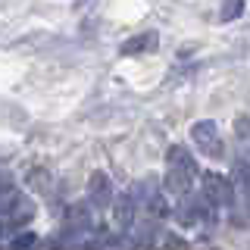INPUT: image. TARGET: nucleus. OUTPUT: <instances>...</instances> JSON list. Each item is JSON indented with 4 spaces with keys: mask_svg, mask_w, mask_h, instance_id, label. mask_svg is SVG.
I'll use <instances>...</instances> for the list:
<instances>
[{
    "mask_svg": "<svg viewBox=\"0 0 250 250\" xmlns=\"http://www.w3.org/2000/svg\"><path fill=\"white\" fill-rule=\"evenodd\" d=\"M197 182V160L185 150V147H169L166 153V175H163V188L169 197H185Z\"/></svg>",
    "mask_w": 250,
    "mask_h": 250,
    "instance_id": "f257e3e1",
    "label": "nucleus"
},
{
    "mask_svg": "<svg viewBox=\"0 0 250 250\" xmlns=\"http://www.w3.org/2000/svg\"><path fill=\"white\" fill-rule=\"evenodd\" d=\"M172 213H175V222L182 225V229H200V225H216L219 207H213L203 191L200 194H191V191H188L185 197L175 200Z\"/></svg>",
    "mask_w": 250,
    "mask_h": 250,
    "instance_id": "f03ea898",
    "label": "nucleus"
},
{
    "mask_svg": "<svg viewBox=\"0 0 250 250\" xmlns=\"http://www.w3.org/2000/svg\"><path fill=\"white\" fill-rule=\"evenodd\" d=\"M200 191L207 194V200L213 203V207L225 209V213H234V207H238V188H234V178L229 182V178L219 175V172H203L200 175Z\"/></svg>",
    "mask_w": 250,
    "mask_h": 250,
    "instance_id": "7ed1b4c3",
    "label": "nucleus"
},
{
    "mask_svg": "<svg viewBox=\"0 0 250 250\" xmlns=\"http://www.w3.org/2000/svg\"><path fill=\"white\" fill-rule=\"evenodd\" d=\"M131 191H135V197H138V207H141V213H144L147 219H166L172 209H169V203H166V188H160L153 182V178H141L138 185H131Z\"/></svg>",
    "mask_w": 250,
    "mask_h": 250,
    "instance_id": "20e7f679",
    "label": "nucleus"
},
{
    "mask_svg": "<svg viewBox=\"0 0 250 250\" xmlns=\"http://www.w3.org/2000/svg\"><path fill=\"white\" fill-rule=\"evenodd\" d=\"M191 141H194V147L203 153V156H213V160H219L225 150V144H222V131H219V125L213 119H200V122H194L191 125Z\"/></svg>",
    "mask_w": 250,
    "mask_h": 250,
    "instance_id": "39448f33",
    "label": "nucleus"
},
{
    "mask_svg": "<svg viewBox=\"0 0 250 250\" xmlns=\"http://www.w3.org/2000/svg\"><path fill=\"white\" fill-rule=\"evenodd\" d=\"M138 213H141V207H138V197H135L131 188L113 200V222H116V229H119V231H135Z\"/></svg>",
    "mask_w": 250,
    "mask_h": 250,
    "instance_id": "423d86ee",
    "label": "nucleus"
},
{
    "mask_svg": "<svg viewBox=\"0 0 250 250\" xmlns=\"http://www.w3.org/2000/svg\"><path fill=\"white\" fill-rule=\"evenodd\" d=\"M91 203H78V207H69V213L66 219H62V238H82L84 231H94L97 225H94V219H91Z\"/></svg>",
    "mask_w": 250,
    "mask_h": 250,
    "instance_id": "0eeeda50",
    "label": "nucleus"
},
{
    "mask_svg": "<svg viewBox=\"0 0 250 250\" xmlns=\"http://www.w3.org/2000/svg\"><path fill=\"white\" fill-rule=\"evenodd\" d=\"M113 185H109V175L106 172H94L88 178V203L94 209H106L113 207Z\"/></svg>",
    "mask_w": 250,
    "mask_h": 250,
    "instance_id": "6e6552de",
    "label": "nucleus"
},
{
    "mask_svg": "<svg viewBox=\"0 0 250 250\" xmlns=\"http://www.w3.org/2000/svg\"><path fill=\"white\" fill-rule=\"evenodd\" d=\"M156 44H160V35H156V31H141V35L128 38V41H122L119 53H122V57H141V53L156 50Z\"/></svg>",
    "mask_w": 250,
    "mask_h": 250,
    "instance_id": "1a4fd4ad",
    "label": "nucleus"
},
{
    "mask_svg": "<svg viewBox=\"0 0 250 250\" xmlns=\"http://www.w3.org/2000/svg\"><path fill=\"white\" fill-rule=\"evenodd\" d=\"M234 188H238V197L244 203V209L250 213V163L247 160H234Z\"/></svg>",
    "mask_w": 250,
    "mask_h": 250,
    "instance_id": "9d476101",
    "label": "nucleus"
},
{
    "mask_svg": "<svg viewBox=\"0 0 250 250\" xmlns=\"http://www.w3.org/2000/svg\"><path fill=\"white\" fill-rule=\"evenodd\" d=\"M241 13H244V0H222V10H219V16H222V22H231V19H238Z\"/></svg>",
    "mask_w": 250,
    "mask_h": 250,
    "instance_id": "9b49d317",
    "label": "nucleus"
},
{
    "mask_svg": "<svg viewBox=\"0 0 250 250\" xmlns=\"http://www.w3.org/2000/svg\"><path fill=\"white\" fill-rule=\"evenodd\" d=\"M19 197V191H16V188L6 182V178H0V213H6V209H10V203Z\"/></svg>",
    "mask_w": 250,
    "mask_h": 250,
    "instance_id": "f8f14e48",
    "label": "nucleus"
},
{
    "mask_svg": "<svg viewBox=\"0 0 250 250\" xmlns=\"http://www.w3.org/2000/svg\"><path fill=\"white\" fill-rule=\"evenodd\" d=\"M35 241H38L35 234H19V238H13L10 244H13V247H31V244H35Z\"/></svg>",
    "mask_w": 250,
    "mask_h": 250,
    "instance_id": "ddd939ff",
    "label": "nucleus"
}]
</instances>
